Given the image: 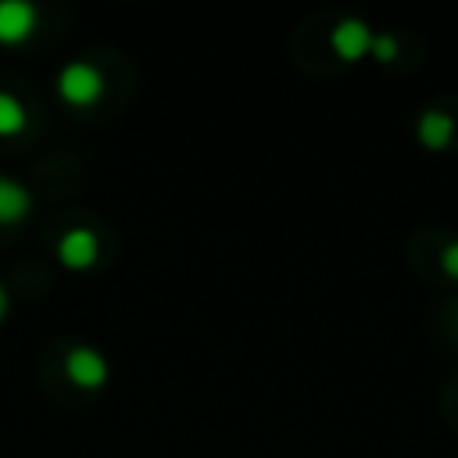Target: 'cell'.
<instances>
[{"mask_svg":"<svg viewBox=\"0 0 458 458\" xmlns=\"http://www.w3.org/2000/svg\"><path fill=\"white\" fill-rule=\"evenodd\" d=\"M57 93L72 107H89V104H97L104 97V75L89 61H68L57 72Z\"/></svg>","mask_w":458,"mask_h":458,"instance_id":"obj_1","label":"cell"},{"mask_svg":"<svg viewBox=\"0 0 458 458\" xmlns=\"http://www.w3.org/2000/svg\"><path fill=\"white\" fill-rule=\"evenodd\" d=\"M64 372H68V379H72L75 386H82V390H97V386L107 383V361H104V354H100L97 347H86V344H79V347L68 351Z\"/></svg>","mask_w":458,"mask_h":458,"instance_id":"obj_2","label":"cell"},{"mask_svg":"<svg viewBox=\"0 0 458 458\" xmlns=\"http://www.w3.org/2000/svg\"><path fill=\"white\" fill-rule=\"evenodd\" d=\"M39 11L29 0H0V43H21L32 36Z\"/></svg>","mask_w":458,"mask_h":458,"instance_id":"obj_3","label":"cell"},{"mask_svg":"<svg viewBox=\"0 0 458 458\" xmlns=\"http://www.w3.org/2000/svg\"><path fill=\"white\" fill-rule=\"evenodd\" d=\"M57 258L68 265V268H89L97 258H100V240L93 229H68L61 240H57Z\"/></svg>","mask_w":458,"mask_h":458,"instance_id":"obj_4","label":"cell"},{"mask_svg":"<svg viewBox=\"0 0 458 458\" xmlns=\"http://www.w3.org/2000/svg\"><path fill=\"white\" fill-rule=\"evenodd\" d=\"M333 50L344 57V61H358V57H365L369 50H372V29L361 21V18H344V21H336V29H333Z\"/></svg>","mask_w":458,"mask_h":458,"instance_id":"obj_5","label":"cell"},{"mask_svg":"<svg viewBox=\"0 0 458 458\" xmlns=\"http://www.w3.org/2000/svg\"><path fill=\"white\" fill-rule=\"evenodd\" d=\"M29 208H32L29 190H25L21 182L0 175V225H14V222H21V218L29 215Z\"/></svg>","mask_w":458,"mask_h":458,"instance_id":"obj_6","label":"cell"},{"mask_svg":"<svg viewBox=\"0 0 458 458\" xmlns=\"http://www.w3.org/2000/svg\"><path fill=\"white\" fill-rule=\"evenodd\" d=\"M451 136H454L451 114H444V111H422V118H419V140H422L429 150L447 147Z\"/></svg>","mask_w":458,"mask_h":458,"instance_id":"obj_7","label":"cell"},{"mask_svg":"<svg viewBox=\"0 0 458 458\" xmlns=\"http://www.w3.org/2000/svg\"><path fill=\"white\" fill-rule=\"evenodd\" d=\"M25 129V107L14 93L0 89V136H14Z\"/></svg>","mask_w":458,"mask_h":458,"instance_id":"obj_8","label":"cell"},{"mask_svg":"<svg viewBox=\"0 0 458 458\" xmlns=\"http://www.w3.org/2000/svg\"><path fill=\"white\" fill-rule=\"evenodd\" d=\"M372 57H379V61H394V57H397V39H394L390 32L372 36Z\"/></svg>","mask_w":458,"mask_h":458,"instance_id":"obj_9","label":"cell"},{"mask_svg":"<svg viewBox=\"0 0 458 458\" xmlns=\"http://www.w3.org/2000/svg\"><path fill=\"white\" fill-rule=\"evenodd\" d=\"M440 261H444V272H447V276H454V279H458V240H454V243H447V247H444V254H440Z\"/></svg>","mask_w":458,"mask_h":458,"instance_id":"obj_10","label":"cell"},{"mask_svg":"<svg viewBox=\"0 0 458 458\" xmlns=\"http://www.w3.org/2000/svg\"><path fill=\"white\" fill-rule=\"evenodd\" d=\"M4 315H7V290L0 286V318H4Z\"/></svg>","mask_w":458,"mask_h":458,"instance_id":"obj_11","label":"cell"}]
</instances>
